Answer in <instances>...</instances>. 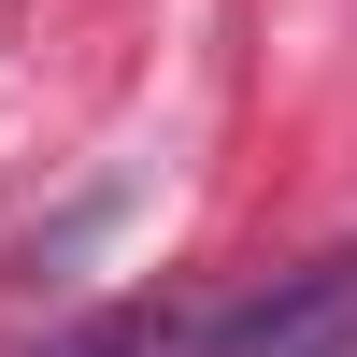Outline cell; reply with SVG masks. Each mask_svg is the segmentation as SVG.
Returning <instances> with one entry per match:
<instances>
[{"mask_svg": "<svg viewBox=\"0 0 357 357\" xmlns=\"http://www.w3.org/2000/svg\"><path fill=\"white\" fill-rule=\"evenodd\" d=\"M172 357H357V243L301 257V272L243 286L229 314H186Z\"/></svg>", "mask_w": 357, "mask_h": 357, "instance_id": "6da1fadb", "label": "cell"}, {"mask_svg": "<svg viewBox=\"0 0 357 357\" xmlns=\"http://www.w3.org/2000/svg\"><path fill=\"white\" fill-rule=\"evenodd\" d=\"M172 329H186V314H158V301H114V314H86V329H57L43 357H172Z\"/></svg>", "mask_w": 357, "mask_h": 357, "instance_id": "7a4b0ae2", "label": "cell"}]
</instances>
